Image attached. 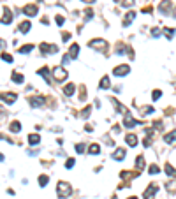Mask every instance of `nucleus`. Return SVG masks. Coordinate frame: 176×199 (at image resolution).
<instances>
[{
  "label": "nucleus",
  "instance_id": "9",
  "mask_svg": "<svg viewBox=\"0 0 176 199\" xmlns=\"http://www.w3.org/2000/svg\"><path fill=\"white\" fill-rule=\"evenodd\" d=\"M88 46H90V48H97V50H104L107 44H106V41H102V39H93V41L88 43Z\"/></svg>",
  "mask_w": 176,
  "mask_h": 199
},
{
  "label": "nucleus",
  "instance_id": "39",
  "mask_svg": "<svg viewBox=\"0 0 176 199\" xmlns=\"http://www.w3.org/2000/svg\"><path fill=\"white\" fill-rule=\"evenodd\" d=\"M76 152H77V153H83V152H84V145H83V143L76 145Z\"/></svg>",
  "mask_w": 176,
  "mask_h": 199
},
{
  "label": "nucleus",
  "instance_id": "33",
  "mask_svg": "<svg viewBox=\"0 0 176 199\" xmlns=\"http://www.w3.org/2000/svg\"><path fill=\"white\" fill-rule=\"evenodd\" d=\"M152 97H153V100H159L162 97V92L160 90H153V93H152Z\"/></svg>",
  "mask_w": 176,
  "mask_h": 199
},
{
  "label": "nucleus",
  "instance_id": "3",
  "mask_svg": "<svg viewBox=\"0 0 176 199\" xmlns=\"http://www.w3.org/2000/svg\"><path fill=\"white\" fill-rule=\"evenodd\" d=\"M141 122H137V120H134L130 115L127 113V115H123V127H127V129H132L134 125H139Z\"/></svg>",
  "mask_w": 176,
  "mask_h": 199
},
{
  "label": "nucleus",
  "instance_id": "45",
  "mask_svg": "<svg viewBox=\"0 0 176 199\" xmlns=\"http://www.w3.org/2000/svg\"><path fill=\"white\" fill-rule=\"evenodd\" d=\"M129 199H137V197H129Z\"/></svg>",
  "mask_w": 176,
  "mask_h": 199
},
{
  "label": "nucleus",
  "instance_id": "13",
  "mask_svg": "<svg viewBox=\"0 0 176 199\" xmlns=\"http://www.w3.org/2000/svg\"><path fill=\"white\" fill-rule=\"evenodd\" d=\"M77 55H79V46H77V44H72L70 50H69V58L74 60V58H77Z\"/></svg>",
  "mask_w": 176,
  "mask_h": 199
},
{
  "label": "nucleus",
  "instance_id": "37",
  "mask_svg": "<svg viewBox=\"0 0 176 199\" xmlns=\"http://www.w3.org/2000/svg\"><path fill=\"white\" fill-rule=\"evenodd\" d=\"M92 16H93V11H92V9H86V11H84V20H90Z\"/></svg>",
  "mask_w": 176,
  "mask_h": 199
},
{
  "label": "nucleus",
  "instance_id": "31",
  "mask_svg": "<svg viewBox=\"0 0 176 199\" xmlns=\"http://www.w3.org/2000/svg\"><path fill=\"white\" fill-rule=\"evenodd\" d=\"M159 166H155V164H152V166H150V167H148V173H150V175H157V173H159Z\"/></svg>",
  "mask_w": 176,
  "mask_h": 199
},
{
  "label": "nucleus",
  "instance_id": "44",
  "mask_svg": "<svg viewBox=\"0 0 176 199\" xmlns=\"http://www.w3.org/2000/svg\"><path fill=\"white\" fill-rule=\"evenodd\" d=\"M84 4H93V2H95V0H83Z\"/></svg>",
  "mask_w": 176,
  "mask_h": 199
},
{
  "label": "nucleus",
  "instance_id": "32",
  "mask_svg": "<svg viewBox=\"0 0 176 199\" xmlns=\"http://www.w3.org/2000/svg\"><path fill=\"white\" fill-rule=\"evenodd\" d=\"M134 2H136V0H122V6H123V7H132Z\"/></svg>",
  "mask_w": 176,
  "mask_h": 199
},
{
  "label": "nucleus",
  "instance_id": "14",
  "mask_svg": "<svg viewBox=\"0 0 176 199\" xmlns=\"http://www.w3.org/2000/svg\"><path fill=\"white\" fill-rule=\"evenodd\" d=\"M125 141H127L129 146H136V145H137V136H136V134H127L125 136Z\"/></svg>",
  "mask_w": 176,
  "mask_h": 199
},
{
  "label": "nucleus",
  "instance_id": "18",
  "mask_svg": "<svg viewBox=\"0 0 176 199\" xmlns=\"http://www.w3.org/2000/svg\"><path fill=\"white\" fill-rule=\"evenodd\" d=\"M113 159H114V160H122V159H125V150H123V148L114 150V153H113Z\"/></svg>",
  "mask_w": 176,
  "mask_h": 199
},
{
  "label": "nucleus",
  "instance_id": "5",
  "mask_svg": "<svg viewBox=\"0 0 176 199\" xmlns=\"http://www.w3.org/2000/svg\"><path fill=\"white\" fill-rule=\"evenodd\" d=\"M11 21H13V13L7 7H4L2 9V25H9Z\"/></svg>",
  "mask_w": 176,
  "mask_h": 199
},
{
  "label": "nucleus",
  "instance_id": "26",
  "mask_svg": "<svg viewBox=\"0 0 176 199\" xmlns=\"http://www.w3.org/2000/svg\"><path fill=\"white\" fill-rule=\"evenodd\" d=\"M136 167L137 169H144V159H143V155H139L136 159Z\"/></svg>",
  "mask_w": 176,
  "mask_h": 199
},
{
  "label": "nucleus",
  "instance_id": "16",
  "mask_svg": "<svg viewBox=\"0 0 176 199\" xmlns=\"http://www.w3.org/2000/svg\"><path fill=\"white\" fill-rule=\"evenodd\" d=\"M76 92V85L74 83H69V85H65V88H63V93L67 95V97H70L72 93Z\"/></svg>",
  "mask_w": 176,
  "mask_h": 199
},
{
  "label": "nucleus",
  "instance_id": "46",
  "mask_svg": "<svg viewBox=\"0 0 176 199\" xmlns=\"http://www.w3.org/2000/svg\"><path fill=\"white\" fill-rule=\"evenodd\" d=\"M114 2H120V0H114Z\"/></svg>",
  "mask_w": 176,
  "mask_h": 199
},
{
  "label": "nucleus",
  "instance_id": "15",
  "mask_svg": "<svg viewBox=\"0 0 176 199\" xmlns=\"http://www.w3.org/2000/svg\"><path fill=\"white\" fill-rule=\"evenodd\" d=\"M28 143H30L32 146H37V145L41 143V136L39 134H30L28 136Z\"/></svg>",
  "mask_w": 176,
  "mask_h": 199
},
{
  "label": "nucleus",
  "instance_id": "8",
  "mask_svg": "<svg viewBox=\"0 0 176 199\" xmlns=\"http://www.w3.org/2000/svg\"><path fill=\"white\" fill-rule=\"evenodd\" d=\"M44 104H46V99L41 97V95H37V97H30V106L39 107V106H44Z\"/></svg>",
  "mask_w": 176,
  "mask_h": 199
},
{
  "label": "nucleus",
  "instance_id": "34",
  "mask_svg": "<svg viewBox=\"0 0 176 199\" xmlns=\"http://www.w3.org/2000/svg\"><path fill=\"white\" fill-rule=\"evenodd\" d=\"M2 60H4V62H13V57H11L9 53H2Z\"/></svg>",
  "mask_w": 176,
  "mask_h": 199
},
{
  "label": "nucleus",
  "instance_id": "19",
  "mask_svg": "<svg viewBox=\"0 0 176 199\" xmlns=\"http://www.w3.org/2000/svg\"><path fill=\"white\" fill-rule=\"evenodd\" d=\"M164 141H166V143H174V141H176V130H171V132H167V134L164 136Z\"/></svg>",
  "mask_w": 176,
  "mask_h": 199
},
{
  "label": "nucleus",
  "instance_id": "20",
  "mask_svg": "<svg viewBox=\"0 0 176 199\" xmlns=\"http://www.w3.org/2000/svg\"><path fill=\"white\" fill-rule=\"evenodd\" d=\"M99 152H100V146H99L97 143H93V145L88 146V153H90V155H97Z\"/></svg>",
  "mask_w": 176,
  "mask_h": 199
},
{
  "label": "nucleus",
  "instance_id": "4",
  "mask_svg": "<svg viewBox=\"0 0 176 199\" xmlns=\"http://www.w3.org/2000/svg\"><path fill=\"white\" fill-rule=\"evenodd\" d=\"M157 190H159V185H157V183H152V185L146 189V190H144V199H153V196L157 194Z\"/></svg>",
  "mask_w": 176,
  "mask_h": 199
},
{
  "label": "nucleus",
  "instance_id": "40",
  "mask_svg": "<svg viewBox=\"0 0 176 199\" xmlns=\"http://www.w3.org/2000/svg\"><path fill=\"white\" fill-rule=\"evenodd\" d=\"M160 34H162L160 28H153V30H152V36H153V37H159Z\"/></svg>",
  "mask_w": 176,
  "mask_h": 199
},
{
  "label": "nucleus",
  "instance_id": "41",
  "mask_svg": "<svg viewBox=\"0 0 176 199\" xmlns=\"http://www.w3.org/2000/svg\"><path fill=\"white\" fill-rule=\"evenodd\" d=\"M63 21H65V20H63L62 16H56V23H58V25H63Z\"/></svg>",
  "mask_w": 176,
  "mask_h": 199
},
{
  "label": "nucleus",
  "instance_id": "43",
  "mask_svg": "<svg viewBox=\"0 0 176 199\" xmlns=\"http://www.w3.org/2000/svg\"><path fill=\"white\" fill-rule=\"evenodd\" d=\"M62 37H63V41H69V39H70V34H67V32H65V34H62Z\"/></svg>",
  "mask_w": 176,
  "mask_h": 199
},
{
  "label": "nucleus",
  "instance_id": "17",
  "mask_svg": "<svg viewBox=\"0 0 176 199\" xmlns=\"http://www.w3.org/2000/svg\"><path fill=\"white\" fill-rule=\"evenodd\" d=\"M2 99L7 104H13L14 100H16V93H2Z\"/></svg>",
  "mask_w": 176,
  "mask_h": 199
},
{
  "label": "nucleus",
  "instance_id": "38",
  "mask_svg": "<svg viewBox=\"0 0 176 199\" xmlns=\"http://www.w3.org/2000/svg\"><path fill=\"white\" fill-rule=\"evenodd\" d=\"M74 162H76L74 159H69V160L65 162V167H67V169H72V166H74Z\"/></svg>",
  "mask_w": 176,
  "mask_h": 199
},
{
  "label": "nucleus",
  "instance_id": "6",
  "mask_svg": "<svg viewBox=\"0 0 176 199\" xmlns=\"http://www.w3.org/2000/svg\"><path fill=\"white\" fill-rule=\"evenodd\" d=\"M37 13H39V9H37L35 4H28V6L23 7V14H27V16H35Z\"/></svg>",
  "mask_w": 176,
  "mask_h": 199
},
{
  "label": "nucleus",
  "instance_id": "10",
  "mask_svg": "<svg viewBox=\"0 0 176 199\" xmlns=\"http://www.w3.org/2000/svg\"><path fill=\"white\" fill-rule=\"evenodd\" d=\"M134 20H136V13H134V11H129L125 14V18H123V21H122V25H123V27H129Z\"/></svg>",
  "mask_w": 176,
  "mask_h": 199
},
{
  "label": "nucleus",
  "instance_id": "2",
  "mask_svg": "<svg viewBox=\"0 0 176 199\" xmlns=\"http://www.w3.org/2000/svg\"><path fill=\"white\" fill-rule=\"evenodd\" d=\"M53 78H55L58 83H62L63 79H67V71H65L63 67H56V69H53Z\"/></svg>",
  "mask_w": 176,
  "mask_h": 199
},
{
  "label": "nucleus",
  "instance_id": "35",
  "mask_svg": "<svg viewBox=\"0 0 176 199\" xmlns=\"http://www.w3.org/2000/svg\"><path fill=\"white\" fill-rule=\"evenodd\" d=\"M92 111V107L88 106V107H84L83 111H81V118H86V116H88V113H90Z\"/></svg>",
  "mask_w": 176,
  "mask_h": 199
},
{
  "label": "nucleus",
  "instance_id": "25",
  "mask_svg": "<svg viewBox=\"0 0 176 199\" xmlns=\"http://www.w3.org/2000/svg\"><path fill=\"white\" fill-rule=\"evenodd\" d=\"M9 130H11V132H20V130H21V123H20V122H13L11 127H9Z\"/></svg>",
  "mask_w": 176,
  "mask_h": 199
},
{
  "label": "nucleus",
  "instance_id": "7",
  "mask_svg": "<svg viewBox=\"0 0 176 199\" xmlns=\"http://www.w3.org/2000/svg\"><path fill=\"white\" fill-rule=\"evenodd\" d=\"M129 71H130V67H129V65H118V67H114L113 74H114V76H127V74H129Z\"/></svg>",
  "mask_w": 176,
  "mask_h": 199
},
{
  "label": "nucleus",
  "instance_id": "42",
  "mask_svg": "<svg viewBox=\"0 0 176 199\" xmlns=\"http://www.w3.org/2000/svg\"><path fill=\"white\" fill-rule=\"evenodd\" d=\"M152 11H153V9L150 7V6H148V7H143V13H148V14H150V13H152Z\"/></svg>",
  "mask_w": 176,
  "mask_h": 199
},
{
  "label": "nucleus",
  "instance_id": "36",
  "mask_svg": "<svg viewBox=\"0 0 176 199\" xmlns=\"http://www.w3.org/2000/svg\"><path fill=\"white\" fill-rule=\"evenodd\" d=\"M164 34L167 36V39H171V37H173V34H174V30H173V28H164Z\"/></svg>",
  "mask_w": 176,
  "mask_h": 199
},
{
  "label": "nucleus",
  "instance_id": "30",
  "mask_svg": "<svg viewBox=\"0 0 176 199\" xmlns=\"http://www.w3.org/2000/svg\"><path fill=\"white\" fill-rule=\"evenodd\" d=\"M34 50V44H27V46H23V48H20V53H25V55H27V53H30V51Z\"/></svg>",
  "mask_w": 176,
  "mask_h": 199
},
{
  "label": "nucleus",
  "instance_id": "24",
  "mask_svg": "<svg viewBox=\"0 0 176 199\" xmlns=\"http://www.w3.org/2000/svg\"><path fill=\"white\" fill-rule=\"evenodd\" d=\"M30 27H32V25H30V21H23L20 25V32H21V34H27L28 30H30Z\"/></svg>",
  "mask_w": 176,
  "mask_h": 199
},
{
  "label": "nucleus",
  "instance_id": "23",
  "mask_svg": "<svg viewBox=\"0 0 176 199\" xmlns=\"http://www.w3.org/2000/svg\"><path fill=\"white\" fill-rule=\"evenodd\" d=\"M164 171L167 173L169 176H176V169L171 166V164H166V166H164Z\"/></svg>",
  "mask_w": 176,
  "mask_h": 199
},
{
  "label": "nucleus",
  "instance_id": "11",
  "mask_svg": "<svg viewBox=\"0 0 176 199\" xmlns=\"http://www.w3.org/2000/svg\"><path fill=\"white\" fill-rule=\"evenodd\" d=\"M169 9H171V0H162L160 6H159V11H160L162 14H167Z\"/></svg>",
  "mask_w": 176,
  "mask_h": 199
},
{
  "label": "nucleus",
  "instance_id": "22",
  "mask_svg": "<svg viewBox=\"0 0 176 199\" xmlns=\"http://www.w3.org/2000/svg\"><path fill=\"white\" fill-rule=\"evenodd\" d=\"M109 86H111V83H109V78H107V76H104V78L100 79V85H99V88H102V90H107V88H109Z\"/></svg>",
  "mask_w": 176,
  "mask_h": 199
},
{
  "label": "nucleus",
  "instance_id": "28",
  "mask_svg": "<svg viewBox=\"0 0 176 199\" xmlns=\"http://www.w3.org/2000/svg\"><path fill=\"white\" fill-rule=\"evenodd\" d=\"M48 182H49V176H46V175H41V176H39V185H41V187H46Z\"/></svg>",
  "mask_w": 176,
  "mask_h": 199
},
{
  "label": "nucleus",
  "instance_id": "29",
  "mask_svg": "<svg viewBox=\"0 0 176 199\" xmlns=\"http://www.w3.org/2000/svg\"><path fill=\"white\" fill-rule=\"evenodd\" d=\"M166 189H167L171 194H174L176 192V182H167V183H166Z\"/></svg>",
  "mask_w": 176,
  "mask_h": 199
},
{
  "label": "nucleus",
  "instance_id": "12",
  "mask_svg": "<svg viewBox=\"0 0 176 199\" xmlns=\"http://www.w3.org/2000/svg\"><path fill=\"white\" fill-rule=\"evenodd\" d=\"M41 51L42 53H56L58 48H56V46H49L48 43H42L41 44Z\"/></svg>",
  "mask_w": 176,
  "mask_h": 199
},
{
  "label": "nucleus",
  "instance_id": "1",
  "mask_svg": "<svg viewBox=\"0 0 176 199\" xmlns=\"http://www.w3.org/2000/svg\"><path fill=\"white\" fill-rule=\"evenodd\" d=\"M72 189H70V185L67 182H58L56 185V194H58V197H69Z\"/></svg>",
  "mask_w": 176,
  "mask_h": 199
},
{
  "label": "nucleus",
  "instance_id": "27",
  "mask_svg": "<svg viewBox=\"0 0 176 199\" xmlns=\"http://www.w3.org/2000/svg\"><path fill=\"white\" fill-rule=\"evenodd\" d=\"M37 72H39L41 76H44V79H46L48 83H49V81H51V78H49V74H48V69H46V67H42V69H39V71H37Z\"/></svg>",
  "mask_w": 176,
  "mask_h": 199
},
{
  "label": "nucleus",
  "instance_id": "21",
  "mask_svg": "<svg viewBox=\"0 0 176 199\" xmlns=\"http://www.w3.org/2000/svg\"><path fill=\"white\" fill-rule=\"evenodd\" d=\"M11 79H13L14 83H23L25 81V78H23V74H20V72H13V76H11Z\"/></svg>",
  "mask_w": 176,
  "mask_h": 199
}]
</instances>
